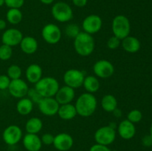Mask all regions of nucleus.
<instances>
[{
	"label": "nucleus",
	"instance_id": "0eeeda50",
	"mask_svg": "<svg viewBox=\"0 0 152 151\" xmlns=\"http://www.w3.org/2000/svg\"><path fill=\"white\" fill-rule=\"evenodd\" d=\"M62 34V30L56 24L48 23L42 29V37L49 44H56L59 42Z\"/></svg>",
	"mask_w": 152,
	"mask_h": 151
},
{
	"label": "nucleus",
	"instance_id": "4c0bfd02",
	"mask_svg": "<svg viewBox=\"0 0 152 151\" xmlns=\"http://www.w3.org/2000/svg\"><path fill=\"white\" fill-rule=\"evenodd\" d=\"M142 143L145 147H151L152 146V137L150 135L145 136L142 139Z\"/></svg>",
	"mask_w": 152,
	"mask_h": 151
},
{
	"label": "nucleus",
	"instance_id": "b1692460",
	"mask_svg": "<svg viewBox=\"0 0 152 151\" xmlns=\"http://www.w3.org/2000/svg\"><path fill=\"white\" fill-rule=\"evenodd\" d=\"M83 86L87 93L94 94L100 88V82L96 76L89 75L85 77Z\"/></svg>",
	"mask_w": 152,
	"mask_h": 151
},
{
	"label": "nucleus",
	"instance_id": "ea45409f",
	"mask_svg": "<svg viewBox=\"0 0 152 151\" xmlns=\"http://www.w3.org/2000/svg\"><path fill=\"white\" fill-rule=\"evenodd\" d=\"M112 113L114 114V115L115 117H117V118H120V117L122 116V110L120 109H119L118 107L116 108L115 110H114V111L112 112Z\"/></svg>",
	"mask_w": 152,
	"mask_h": 151
},
{
	"label": "nucleus",
	"instance_id": "09e8293b",
	"mask_svg": "<svg viewBox=\"0 0 152 151\" xmlns=\"http://www.w3.org/2000/svg\"><path fill=\"white\" fill-rule=\"evenodd\" d=\"M39 151H40V150H39Z\"/></svg>",
	"mask_w": 152,
	"mask_h": 151
},
{
	"label": "nucleus",
	"instance_id": "a211bd4d",
	"mask_svg": "<svg viewBox=\"0 0 152 151\" xmlns=\"http://www.w3.org/2000/svg\"><path fill=\"white\" fill-rule=\"evenodd\" d=\"M22 144L28 151H39L42 146L41 138L32 133H26L22 137Z\"/></svg>",
	"mask_w": 152,
	"mask_h": 151
},
{
	"label": "nucleus",
	"instance_id": "412c9836",
	"mask_svg": "<svg viewBox=\"0 0 152 151\" xmlns=\"http://www.w3.org/2000/svg\"><path fill=\"white\" fill-rule=\"evenodd\" d=\"M121 46L127 53H135L140 50L141 43L137 37L129 35L121 40Z\"/></svg>",
	"mask_w": 152,
	"mask_h": 151
},
{
	"label": "nucleus",
	"instance_id": "39448f33",
	"mask_svg": "<svg viewBox=\"0 0 152 151\" xmlns=\"http://www.w3.org/2000/svg\"><path fill=\"white\" fill-rule=\"evenodd\" d=\"M51 14L55 20L61 23L70 22L74 17V12L71 7L64 1H58L53 4Z\"/></svg>",
	"mask_w": 152,
	"mask_h": 151
},
{
	"label": "nucleus",
	"instance_id": "c9c22d12",
	"mask_svg": "<svg viewBox=\"0 0 152 151\" xmlns=\"http://www.w3.org/2000/svg\"><path fill=\"white\" fill-rule=\"evenodd\" d=\"M53 140H54V136L51 134V133H44L41 137V141L42 144L45 145H51L53 144Z\"/></svg>",
	"mask_w": 152,
	"mask_h": 151
},
{
	"label": "nucleus",
	"instance_id": "4468645a",
	"mask_svg": "<svg viewBox=\"0 0 152 151\" xmlns=\"http://www.w3.org/2000/svg\"><path fill=\"white\" fill-rule=\"evenodd\" d=\"M23 37V34L21 30L16 28H9L6 29L1 35V42L13 47L19 45Z\"/></svg>",
	"mask_w": 152,
	"mask_h": 151
},
{
	"label": "nucleus",
	"instance_id": "de8ad7c7",
	"mask_svg": "<svg viewBox=\"0 0 152 151\" xmlns=\"http://www.w3.org/2000/svg\"><path fill=\"white\" fill-rule=\"evenodd\" d=\"M151 150H152V146H151Z\"/></svg>",
	"mask_w": 152,
	"mask_h": 151
},
{
	"label": "nucleus",
	"instance_id": "49530a36",
	"mask_svg": "<svg viewBox=\"0 0 152 151\" xmlns=\"http://www.w3.org/2000/svg\"><path fill=\"white\" fill-rule=\"evenodd\" d=\"M111 151H118V150H111Z\"/></svg>",
	"mask_w": 152,
	"mask_h": 151
},
{
	"label": "nucleus",
	"instance_id": "4be33fe9",
	"mask_svg": "<svg viewBox=\"0 0 152 151\" xmlns=\"http://www.w3.org/2000/svg\"><path fill=\"white\" fill-rule=\"evenodd\" d=\"M57 114L61 119L69 121V120L74 119L77 116V113L74 105L69 103L59 105Z\"/></svg>",
	"mask_w": 152,
	"mask_h": 151
},
{
	"label": "nucleus",
	"instance_id": "1a4fd4ad",
	"mask_svg": "<svg viewBox=\"0 0 152 151\" xmlns=\"http://www.w3.org/2000/svg\"><path fill=\"white\" fill-rule=\"evenodd\" d=\"M114 66L110 61L100 59L94 64L93 71L97 78H108L114 73Z\"/></svg>",
	"mask_w": 152,
	"mask_h": 151
},
{
	"label": "nucleus",
	"instance_id": "c85d7f7f",
	"mask_svg": "<svg viewBox=\"0 0 152 151\" xmlns=\"http://www.w3.org/2000/svg\"><path fill=\"white\" fill-rule=\"evenodd\" d=\"M81 32L79 25L74 23H70L66 25L65 28V34L69 38H74L80 33Z\"/></svg>",
	"mask_w": 152,
	"mask_h": 151
},
{
	"label": "nucleus",
	"instance_id": "58836bf2",
	"mask_svg": "<svg viewBox=\"0 0 152 151\" xmlns=\"http://www.w3.org/2000/svg\"><path fill=\"white\" fill-rule=\"evenodd\" d=\"M72 2L76 7H83L87 4L88 0H72Z\"/></svg>",
	"mask_w": 152,
	"mask_h": 151
},
{
	"label": "nucleus",
	"instance_id": "c756f323",
	"mask_svg": "<svg viewBox=\"0 0 152 151\" xmlns=\"http://www.w3.org/2000/svg\"><path fill=\"white\" fill-rule=\"evenodd\" d=\"M13 49L11 47L2 44L0 46V60L7 61L12 57Z\"/></svg>",
	"mask_w": 152,
	"mask_h": 151
},
{
	"label": "nucleus",
	"instance_id": "72a5a7b5",
	"mask_svg": "<svg viewBox=\"0 0 152 151\" xmlns=\"http://www.w3.org/2000/svg\"><path fill=\"white\" fill-rule=\"evenodd\" d=\"M27 96H28V98H29V99H31L34 103H37V104H38V102L42 99V97L40 96L39 93L36 90L35 88L29 89Z\"/></svg>",
	"mask_w": 152,
	"mask_h": 151
},
{
	"label": "nucleus",
	"instance_id": "6e6552de",
	"mask_svg": "<svg viewBox=\"0 0 152 151\" xmlns=\"http://www.w3.org/2000/svg\"><path fill=\"white\" fill-rule=\"evenodd\" d=\"M85 77L83 71L78 69H69L64 73L63 81L65 85L75 90L83 86Z\"/></svg>",
	"mask_w": 152,
	"mask_h": 151
},
{
	"label": "nucleus",
	"instance_id": "c03bdc74",
	"mask_svg": "<svg viewBox=\"0 0 152 151\" xmlns=\"http://www.w3.org/2000/svg\"><path fill=\"white\" fill-rule=\"evenodd\" d=\"M149 135L152 137V123H151V126H150V134Z\"/></svg>",
	"mask_w": 152,
	"mask_h": 151
},
{
	"label": "nucleus",
	"instance_id": "9b49d317",
	"mask_svg": "<svg viewBox=\"0 0 152 151\" xmlns=\"http://www.w3.org/2000/svg\"><path fill=\"white\" fill-rule=\"evenodd\" d=\"M102 27V18L96 14H91L86 16L82 22V28L84 32L91 34L96 33Z\"/></svg>",
	"mask_w": 152,
	"mask_h": 151
},
{
	"label": "nucleus",
	"instance_id": "f257e3e1",
	"mask_svg": "<svg viewBox=\"0 0 152 151\" xmlns=\"http://www.w3.org/2000/svg\"><path fill=\"white\" fill-rule=\"evenodd\" d=\"M97 99L92 93H83L76 100L74 105L77 115L82 117H89L93 115L97 108Z\"/></svg>",
	"mask_w": 152,
	"mask_h": 151
},
{
	"label": "nucleus",
	"instance_id": "2eb2a0df",
	"mask_svg": "<svg viewBox=\"0 0 152 151\" xmlns=\"http://www.w3.org/2000/svg\"><path fill=\"white\" fill-rule=\"evenodd\" d=\"M53 147L59 151H68L74 145V139L67 133H60L54 136Z\"/></svg>",
	"mask_w": 152,
	"mask_h": 151
},
{
	"label": "nucleus",
	"instance_id": "5701e85b",
	"mask_svg": "<svg viewBox=\"0 0 152 151\" xmlns=\"http://www.w3.org/2000/svg\"><path fill=\"white\" fill-rule=\"evenodd\" d=\"M34 102L28 97H24L19 99L16 105V111L21 115H28L33 111Z\"/></svg>",
	"mask_w": 152,
	"mask_h": 151
},
{
	"label": "nucleus",
	"instance_id": "423d86ee",
	"mask_svg": "<svg viewBox=\"0 0 152 151\" xmlns=\"http://www.w3.org/2000/svg\"><path fill=\"white\" fill-rule=\"evenodd\" d=\"M117 131L115 127H113L111 124H109L98 128L95 132L94 137L96 143L108 146L115 141Z\"/></svg>",
	"mask_w": 152,
	"mask_h": 151
},
{
	"label": "nucleus",
	"instance_id": "f8f14e48",
	"mask_svg": "<svg viewBox=\"0 0 152 151\" xmlns=\"http://www.w3.org/2000/svg\"><path fill=\"white\" fill-rule=\"evenodd\" d=\"M37 105L40 113L46 116L56 115L59 107V104L54 97L42 98Z\"/></svg>",
	"mask_w": 152,
	"mask_h": 151
},
{
	"label": "nucleus",
	"instance_id": "473e14b6",
	"mask_svg": "<svg viewBox=\"0 0 152 151\" xmlns=\"http://www.w3.org/2000/svg\"><path fill=\"white\" fill-rule=\"evenodd\" d=\"M25 0H4V4L9 8L20 9L24 5Z\"/></svg>",
	"mask_w": 152,
	"mask_h": 151
},
{
	"label": "nucleus",
	"instance_id": "cd10ccee",
	"mask_svg": "<svg viewBox=\"0 0 152 151\" xmlns=\"http://www.w3.org/2000/svg\"><path fill=\"white\" fill-rule=\"evenodd\" d=\"M6 75L10 78V80L18 79L21 78L22 75V68L16 65H11L8 67L7 70V74Z\"/></svg>",
	"mask_w": 152,
	"mask_h": 151
},
{
	"label": "nucleus",
	"instance_id": "f704fd0d",
	"mask_svg": "<svg viewBox=\"0 0 152 151\" xmlns=\"http://www.w3.org/2000/svg\"><path fill=\"white\" fill-rule=\"evenodd\" d=\"M10 78L7 75H0V90H4L8 89L10 83Z\"/></svg>",
	"mask_w": 152,
	"mask_h": 151
},
{
	"label": "nucleus",
	"instance_id": "aec40b11",
	"mask_svg": "<svg viewBox=\"0 0 152 151\" xmlns=\"http://www.w3.org/2000/svg\"><path fill=\"white\" fill-rule=\"evenodd\" d=\"M21 50L24 53L28 55H32L38 50V41L37 38L33 36H24L19 44Z\"/></svg>",
	"mask_w": 152,
	"mask_h": 151
},
{
	"label": "nucleus",
	"instance_id": "7c9ffc66",
	"mask_svg": "<svg viewBox=\"0 0 152 151\" xmlns=\"http://www.w3.org/2000/svg\"><path fill=\"white\" fill-rule=\"evenodd\" d=\"M142 118V113L140 110L134 109L129 111V113L127 114V118L129 121L132 122L133 124H137L139 123Z\"/></svg>",
	"mask_w": 152,
	"mask_h": 151
},
{
	"label": "nucleus",
	"instance_id": "dca6fc26",
	"mask_svg": "<svg viewBox=\"0 0 152 151\" xmlns=\"http://www.w3.org/2000/svg\"><path fill=\"white\" fill-rule=\"evenodd\" d=\"M54 98L59 105L71 103L75 98V90L67 85L59 87Z\"/></svg>",
	"mask_w": 152,
	"mask_h": 151
},
{
	"label": "nucleus",
	"instance_id": "20e7f679",
	"mask_svg": "<svg viewBox=\"0 0 152 151\" xmlns=\"http://www.w3.org/2000/svg\"><path fill=\"white\" fill-rule=\"evenodd\" d=\"M111 30L114 36L120 40L130 35L131 22L129 18L124 15H117L111 22Z\"/></svg>",
	"mask_w": 152,
	"mask_h": 151
},
{
	"label": "nucleus",
	"instance_id": "9d476101",
	"mask_svg": "<svg viewBox=\"0 0 152 151\" xmlns=\"http://www.w3.org/2000/svg\"><path fill=\"white\" fill-rule=\"evenodd\" d=\"M22 130L20 127L11 124L6 127L2 133V139L6 144L13 146L22 139Z\"/></svg>",
	"mask_w": 152,
	"mask_h": 151
},
{
	"label": "nucleus",
	"instance_id": "79ce46f5",
	"mask_svg": "<svg viewBox=\"0 0 152 151\" xmlns=\"http://www.w3.org/2000/svg\"><path fill=\"white\" fill-rule=\"evenodd\" d=\"M39 1L40 2H42V4L48 5V4H51L52 3H53L54 0H39Z\"/></svg>",
	"mask_w": 152,
	"mask_h": 151
},
{
	"label": "nucleus",
	"instance_id": "f3484780",
	"mask_svg": "<svg viewBox=\"0 0 152 151\" xmlns=\"http://www.w3.org/2000/svg\"><path fill=\"white\" fill-rule=\"evenodd\" d=\"M118 135L125 140H129L134 138L136 134L135 124L129 121L128 119L123 120L119 123L117 126Z\"/></svg>",
	"mask_w": 152,
	"mask_h": 151
},
{
	"label": "nucleus",
	"instance_id": "a878e982",
	"mask_svg": "<svg viewBox=\"0 0 152 151\" xmlns=\"http://www.w3.org/2000/svg\"><path fill=\"white\" fill-rule=\"evenodd\" d=\"M118 102L117 98L111 94H106L101 99V107L107 113H112L117 108Z\"/></svg>",
	"mask_w": 152,
	"mask_h": 151
},
{
	"label": "nucleus",
	"instance_id": "393cba45",
	"mask_svg": "<svg viewBox=\"0 0 152 151\" xmlns=\"http://www.w3.org/2000/svg\"><path fill=\"white\" fill-rule=\"evenodd\" d=\"M25 130L27 133L38 134L43 127V122L39 117H31L25 123Z\"/></svg>",
	"mask_w": 152,
	"mask_h": 151
},
{
	"label": "nucleus",
	"instance_id": "e433bc0d",
	"mask_svg": "<svg viewBox=\"0 0 152 151\" xmlns=\"http://www.w3.org/2000/svg\"><path fill=\"white\" fill-rule=\"evenodd\" d=\"M89 151H111V150L109 149L108 146L96 143L91 147Z\"/></svg>",
	"mask_w": 152,
	"mask_h": 151
},
{
	"label": "nucleus",
	"instance_id": "f03ea898",
	"mask_svg": "<svg viewBox=\"0 0 152 151\" xmlns=\"http://www.w3.org/2000/svg\"><path fill=\"white\" fill-rule=\"evenodd\" d=\"M74 47L76 53L86 57L92 54L95 49V40L93 36L81 31L74 38Z\"/></svg>",
	"mask_w": 152,
	"mask_h": 151
},
{
	"label": "nucleus",
	"instance_id": "ddd939ff",
	"mask_svg": "<svg viewBox=\"0 0 152 151\" xmlns=\"http://www.w3.org/2000/svg\"><path fill=\"white\" fill-rule=\"evenodd\" d=\"M28 83L22 78L11 80L8 87V92L13 97L22 99L28 95L29 90Z\"/></svg>",
	"mask_w": 152,
	"mask_h": 151
},
{
	"label": "nucleus",
	"instance_id": "a19ab883",
	"mask_svg": "<svg viewBox=\"0 0 152 151\" xmlns=\"http://www.w3.org/2000/svg\"><path fill=\"white\" fill-rule=\"evenodd\" d=\"M7 27V22L4 19H0V30H4Z\"/></svg>",
	"mask_w": 152,
	"mask_h": 151
},
{
	"label": "nucleus",
	"instance_id": "bb28decb",
	"mask_svg": "<svg viewBox=\"0 0 152 151\" xmlns=\"http://www.w3.org/2000/svg\"><path fill=\"white\" fill-rule=\"evenodd\" d=\"M6 19H7V22L11 25H18L23 19V14L20 9L9 8L6 13Z\"/></svg>",
	"mask_w": 152,
	"mask_h": 151
},
{
	"label": "nucleus",
	"instance_id": "37998d69",
	"mask_svg": "<svg viewBox=\"0 0 152 151\" xmlns=\"http://www.w3.org/2000/svg\"><path fill=\"white\" fill-rule=\"evenodd\" d=\"M4 4V0H0V7L3 6Z\"/></svg>",
	"mask_w": 152,
	"mask_h": 151
},
{
	"label": "nucleus",
	"instance_id": "2f4dec72",
	"mask_svg": "<svg viewBox=\"0 0 152 151\" xmlns=\"http://www.w3.org/2000/svg\"><path fill=\"white\" fill-rule=\"evenodd\" d=\"M121 45V40L114 35L110 37L107 41V47L111 50H115Z\"/></svg>",
	"mask_w": 152,
	"mask_h": 151
},
{
	"label": "nucleus",
	"instance_id": "a18cd8bd",
	"mask_svg": "<svg viewBox=\"0 0 152 151\" xmlns=\"http://www.w3.org/2000/svg\"><path fill=\"white\" fill-rule=\"evenodd\" d=\"M151 96H152V87H151Z\"/></svg>",
	"mask_w": 152,
	"mask_h": 151
},
{
	"label": "nucleus",
	"instance_id": "6ab92c4d",
	"mask_svg": "<svg viewBox=\"0 0 152 151\" xmlns=\"http://www.w3.org/2000/svg\"><path fill=\"white\" fill-rule=\"evenodd\" d=\"M42 68L38 64H31L25 70V77L27 81L31 84L38 82L42 78Z\"/></svg>",
	"mask_w": 152,
	"mask_h": 151
},
{
	"label": "nucleus",
	"instance_id": "7ed1b4c3",
	"mask_svg": "<svg viewBox=\"0 0 152 151\" xmlns=\"http://www.w3.org/2000/svg\"><path fill=\"white\" fill-rule=\"evenodd\" d=\"M34 88L42 98L54 97L59 88V83L53 77H42L36 83Z\"/></svg>",
	"mask_w": 152,
	"mask_h": 151
}]
</instances>
